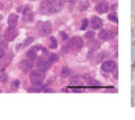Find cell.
<instances>
[{
  "label": "cell",
  "mask_w": 135,
  "mask_h": 120,
  "mask_svg": "<svg viewBox=\"0 0 135 120\" xmlns=\"http://www.w3.org/2000/svg\"><path fill=\"white\" fill-rule=\"evenodd\" d=\"M71 86H82V83L79 82V81H72L71 82Z\"/></svg>",
  "instance_id": "obj_32"
},
{
  "label": "cell",
  "mask_w": 135,
  "mask_h": 120,
  "mask_svg": "<svg viewBox=\"0 0 135 120\" xmlns=\"http://www.w3.org/2000/svg\"><path fill=\"white\" fill-rule=\"evenodd\" d=\"M17 36H18V31H16L15 28H13V29H9V28H8V29L4 33L3 39L6 40V41H13Z\"/></svg>",
  "instance_id": "obj_9"
},
{
  "label": "cell",
  "mask_w": 135,
  "mask_h": 120,
  "mask_svg": "<svg viewBox=\"0 0 135 120\" xmlns=\"http://www.w3.org/2000/svg\"><path fill=\"white\" fill-rule=\"evenodd\" d=\"M31 1H35V0H31Z\"/></svg>",
  "instance_id": "obj_43"
},
{
  "label": "cell",
  "mask_w": 135,
  "mask_h": 120,
  "mask_svg": "<svg viewBox=\"0 0 135 120\" xmlns=\"http://www.w3.org/2000/svg\"><path fill=\"white\" fill-rule=\"evenodd\" d=\"M55 0H42L40 3V12L42 14L55 13Z\"/></svg>",
  "instance_id": "obj_1"
},
{
  "label": "cell",
  "mask_w": 135,
  "mask_h": 120,
  "mask_svg": "<svg viewBox=\"0 0 135 120\" xmlns=\"http://www.w3.org/2000/svg\"><path fill=\"white\" fill-rule=\"evenodd\" d=\"M99 46H100V43H99L98 41H93V42H92V46H91V51H92V52H93V51H96Z\"/></svg>",
  "instance_id": "obj_25"
},
{
  "label": "cell",
  "mask_w": 135,
  "mask_h": 120,
  "mask_svg": "<svg viewBox=\"0 0 135 120\" xmlns=\"http://www.w3.org/2000/svg\"><path fill=\"white\" fill-rule=\"evenodd\" d=\"M52 65V62L49 60V59H45L44 57H40L38 59V62H37V67L42 71V72H45L47 71Z\"/></svg>",
  "instance_id": "obj_6"
},
{
  "label": "cell",
  "mask_w": 135,
  "mask_h": 120,
  "mask_svg": "<svg viewBox=\"0 0 135 120\" xmlns=\"http://www.w3.org/2000/svg\"><path fill=\"white\" fill-rule=\"evenodd\" d=\"M41 91V86L40 85H35V87H32V88H28L27 92L28 93H37V92H40Z\"/></svg>",
  "instance_id": "obj_23"
},
{
  "label": "cell",
  "mask_w": 135,
  "mask_h": 120,
  "mask_svg": "<svg viewBox=\"0 0 135 120\" xmlns=\"http://www.w3.org/2000/svg\"><path fill=\"white\" fill-rule=\"evenodd\" d=\"M99 85H100L99 81H96V80H92V79H90V81H89V86H93V87H99Z\"/></svg>",
  "instance_id": "obj_21"
},
{
  "label": "cell",
  "mask_w": 135,
  "mask_h": 120,
  "mask_svg": "<svg viewBox=\"0 0 135 120\" xmlns=\"http://www.w3.org/2000/svg\"><path fill=\"white\" fill-rule=\"evenodd\" d=\"M132 3H133V5L135 6V0H132Z\"/></svg>",
  "instance_id": "obj_40"
},
{
  "label": "cell",
  "mask_w": 135,
  "mask_h": 120,
  "mask_svg": "<svg viewBox=\"0 0 135 120\" xmlns=\"http://www.w3.org/2000/svg\"><path fill=\"white\" fill-rule=\"evenodd\" d=\"M40 48H41V47L38 46V45L32 47V48L26 53V57H27L28 59H31V60H35V59L37 58V49H40Z\"/></svg>",
  "instance_id": "obj_14"
},
{
  "label": "cell",
  "mask_w": 135,
  "mask_h": 120,
  "mask_svg": "<svg viewBox=\"0 0 135 120\" xmlns=\"http://www.w3.org/2000/svg\"><path fill=\"white\" fill-rule=\"evenodd\" d=\"M52 63H54V62H56L57 60H58V56L56 55V54H52L51 56H50V58H47Z\"/></svg>",
  "instance_id": "obj_29"
},
{
  "label": "cell",
  "mask_w": 135,
  "mask_h": 120,
  "mask_svg": "<svg viewBox=\"0 0 135 120\" xmlns=\"http://www.w3.org/2000/svg\"><path fill=\"white\" fill-rule=\"evenodd\" d=\"M18 67H19V69H20L21 72L27 73V72L32 68V64H31L27 60H21V61L19 62V64H18Z\"/></svg>",
  "instance_id": "obj_12"
},
{
  "label": "cell",
  "mask_w": 135,
  "mask_h": 120,
  "mask_svg": "<svg viewBox=\"0 0 135 120\" xmlns=\"http://www.w3.org/2000/svg\"><path fill=\"white\" fill-rule=\"evenodd\" d=\"M6 80H7V75H6V73L1 72V73H0V81H1V82H5Z\"/></svg>",
  "instance_id": "obj_28"
},
{
  "label": "cell",
  "mask_w": 135,
  "mask_h": 120,
  "mask_svg": "<svg viewBox=\"0 0 135 120\" xmlns=\"http://www.w3.org/2000/svg\"><path fill=\"white\" fill-rule=\"evenodd\" d=\"M70 74H71V71H70V68H69L68 66H63V67L61 68L60 76H61L62 78H66L68 76H70Z\"/></svg>",
  "instance_id": "obj_19"
},
{
  "label": "cell",
  "mask_w": 135,
  "mask_h": 120,
  "mask_svg": "<svg viewBox=\"0 0 135 120\" xmlns=\"http://www.w3.org/2000/svg\"><path fill=\"white\" fill-rule=\"evenodd\" d=\"M116 66L117 65H116L115 61H113V60H107V61H104L102 63L101 68H102V71H104L107 73H111V72H114L116 69Z\"/></svg>",
  "instance_id": "obj_7"
},
{
  "label": "cell",
  "mask_w": 135,
  "mask_h": 120,
  "mask_svg": "<svg viewBox=\"0 0 135 120\" xmlns=\"http://www.w3.org/2000/svg\"><path fill=\"white\" fill-rule=\"evenodd\" d=\"M89 25V20L88 19H83L82 20V23H81V26H80V29L81 31H84Z\"/></svg>",
  "instance_id": "obj_24"
},
{
  "label": "cell",
  "mask_w": 135,
  "mask_h": 120,
  "mask_svg": "<svg viewBox=\"0 0 135 120\" xmlns=\"http://www.w3.org/2000/svg\"><path fill=\"white\" fill-rule=\"evenodd\" d=\"M82 46H83V41H82V39H81L80 37L75 36V37H72V38L70 39V41L68 42V44L65 45L64 48H66V49L79 51Z\"/></svg>",
  "instance_id": "obj_2"
},
{
  "label": "cell",
  "mask_w": 135,
  "mask_h": 120,
  "mask_svg": "<svg viewBox=\"0 0 135 120\" xmlns=\"http://www.w3.org/2000/svg\"><path fill=\"white\" fill-rule=\"evenodd\" d=\"M89 7H90V3L88 0H80V2H79V9L80 11H84Z\"/></svg>",
  "instance_id": "obj_17"
},
{
  "label": "cell",
  "mask_w": 135,
  "mask_h": 120,
  "mask_svg": "<svg viewBox=\"0 0 135 120\" xmlns=\"http://www.w3.org/2000/svg\"><path fill=\"white\" fill-rule=\"evenodd\" d=\"M22 9H23V6H19L18 8H17V11L20 13V12H22Z\"/></svg>",
  "instance_id": "obj_36"
},
{
  "label": "cell",
  "mask_w": 135,
  "mask_h": 120,
  "mask_svg": "<svg viewBox=\"0 0 135 120\" xmlns=\"http://www.w3.org/2000/svg\"><path fill=\"white\" fill-rule=\"evenodd\" d=\"M96 1H105V0H96Z\"/></svg>",
  "instance_id": "obj_41"
},
{
  "label": "cell",
  "mask_w": 135,
  "mask_h": 120,
  "mask_svg": "<svg viewBox=\"0 0 135 120\" xmlns=\"http://www.w3.org/2000/svg\"><path fill=\"white\" fill-rule=\"evenodd\" d=\"M94 37H95V33H94V32H88V33L85 34V38L89 39V40H92Z\"/></svg>",
  "instance_id": "obj_30"
},
{
  "label": "cell",
  "mask_w": 135,
  "mask_h": 120,
  "mask_svg": "<svg viewBox=\"0 0 135 120\" xmlns=\"http://www.w3.org/2000/svg\"><path fill=\"white\" fill-rule=\"evenodd\" d=\"M132 42H135V35H134V33H132Z\"/></svg>",
  "instance_id": "obj_37"
},
{
  "label": "cell",
  "mask_w": 135,
  "mask_h": 120,
  "mask_svg": "<svg viewBox=\"0 0 135 120\" xmlns=\"http://www.w3.org/2000/svg\"><path fill=\"white\" fill-rule=\"evenodd\" d=\"M22 13H23V20L26 21V22H30L34 19V12H33V7L31 5H25L23 6V9H22Z\"/></svg>",
  "instance_id": "obj_5"
},
{
  "label": "cell",
  "mask_w": 135,
  "mask_h": 120,
  "mask_svg": "<svg viewBox=\"0 0 135 120\" xmlns=\"http://www.w3.org/2000/svg\"><path fill=\"white\" fill-rule=\"evenodd\" d=\"M2 56H3V53H2V52H1V51H0V58H1V57H2Z\"/></svg>",
  "instance_id": "obj_39"
},
{
  "label": "cell",
  "mask_w": 135,
  "mask_h": 120,
  "mask_svg": "<svg viewBox=\"0 0 135 120\" xmlns=\"http://www.w3.org/2000/svg\"><path fill=\"white\" fill-rule=\"evenodd\" d=\"M1 19H2V16H1V15H0V20H1Z\"/></svg>",
  "instance_id": "obj_42"
},
{
  "label": "cell",
  "mask_w": 135,
  "mask_h": 120,
  "mask_svg": "<svg viewBox=\"0 0 135 120\" xmlns=\"http://www.w3.org/2000/svg\"><path fill=\"white\" fill-rule=\"evenodd\" d=\"M108 18H109V20H111V21H114L115 23H117V22H118V19H117V16H116V14H110Z\"/></svg>",
  "instance_id": "obj_27"
},
{
  "label": "cell",
  "mask_w": 135,
  "mask_h": 120,
  "mask_svg": "<svg viewBox=\"0 0 135 120\" xmlns=\"http://www.w3.org/2000/svg\"><path fill=\"white\" fill-rule=\"evenodd\" d=\"M95 9H96V12L99 13V14H104V13H107V12L110 9V6H109V3H108L107 1H99V2L96 4Z\"/></svg>",
  "instance_id": "obj_8"
},
{
  "label": "cell",
  "mask_w": 135,
  "mask_h": 120,
  "mask_svg": "<svg viewBox=\"0 0 135 120\" xmlns=\"http://www.w3.org/2000/svg\"><path fill=\"white\" fill-rule=\"evenodd\" d=\"M49 46H50V48H52V49L57 48V46H58V42H57V39H56L55 37H51V38H50Z\"/></svg>",
  "instance_id": "obj_18"
},
{
  "label": "cell",
  "mask_w": 135,
  "mask_h": 120,
  "mask_svg": "<svg viewBox=\"0 0 135 120\" xmlns=\"http://www.w3.org/2000/svg\"><path fill=\"white\" fill-rule=\"evenodd\" d=\"M18 19H19V17L16 14H11L8 16V18H7V24H8V28L9 29H13V28L16 27V25L18 23Z\"/></svg>",
  "instance_id": "obj_10"
},
{
  "label": "cell",
  "mask_w": 135,
  "mask_h": 120,
  "mask_svg": "<svg viewBox=\"0 0 135 120\" xmlns=\"http://www.w3.org/2000/svg\"><path fill=\"white\" fill-rule=\"evenodd\" d=\"M91 24H92L93 28H95V29H99V28L102 26V20H101L99 17H97V16H92Z\"/></svg>",
  "instance_id": "obj_13"
},
{
  "label": "cell",
  "mask_w": 135,
  "mask_h": 120,
  "mask_svg": "<svg viewBox=\"0 0 135 120\" xmlns=\"http://www.w3.org/2000/svg\"><path fill=\"white\" fill-rule=\"evenodd\" d=\"M131 53H132V57H133V59H135V44L132 45V47H131Z\"/></svg>",
  "instance_id": "obj_34"
},
{
  "label": "cell",
  "mask_w": 135,
  "mask_h": 120,
  "mask_svg": "<svg viewBox=\"0 0 135 120\" xmlns=\"http://www.w3.org/2000/svg\"><path fill=\"white\" fill-rule=\"evenodd\" d=\"M55 13L61 11V8L63 7V0H55Z\"/></svg>",
  "instance_id": "obj_20"
},
{
  "label": "cell",
  "mask_w": 135,
  "mask_h": 120,
  "mask_svg": "<svg viewBox=\"0 0 135 120\" xmlns=\"http://www.w3.org/2000/svg\"><path fill=\"white\" fill-rule=\"evenodd\" d=\"M19 85H20V81H19V80H14V81L12 82V85H11V87H12V89L16 91V89H18Z\"/></svg>",
  "instance_id": "obj_22"
},
{
  "label": "cell",
  "mask_w": 135,
  "mask_h": 120,
  "mask_svg": "<svg viewBox=\"0 0 135 120\" xmlns=\"http://www.w3.org/2000/svg\"><path fill=\"white\" fill-rule=\"evenodd\" d=\"M0 48L1 49H6L7 48V42H6V40H2V39H0Z\"/></svg>",
  "instance_id": "obj_26"
},
{
  "label": "cell",
  "mask_w": 135,
  "mask_h": 120,
  "mask_svg": "<svg viewBox=\"0 0 135 120\" xmlns=\"http://www.w3.org/2000/svg\"><path fill=\"white\" fill-rule=\"evenodd\" d=\"M30 80L34 85H41L44 80V73L40 69L33 71L30 74Z\"/></svg>",
  "instance_id": "obj_3"
},
{
  "label": "cell",
  "mask_w": 135,
  "mask_h": 120,
  "mask_svg": "<svg viewBox=\"0 0 135 120\" xmlns=\"http://www.w3.org/2000/svg\"><path fill=\"white\" fill-rule=\"evenodd\" d=\"M107 56H108V54H107V53H101V54L97 57V60H96V61H97V62H100V61H101L103 58H105Z\"/></svg>",
  "instance_id": "obj_31"
},
{
  "label": "cell",
  "mask_w": 135,
  "mask_h": 120,
  "mask_svg": "<svg viewBox=\"0 0 135 120\" xmlns=\"http://www.w3.org/2000/svg\"><path fill=\"white\" fill-rule=\"evenodd\" d=\"M33 41H34V38H33V37H27V38H25V39H24L20 44H18V45H17V48H20V47H21V48H23V47H25V46L30 45Z\"/></svg>",
  "instance_id": "obj_15"
},
{
  "label": "cell",
  "mask_w": 135,
  "mask_h": 120,
  "mask_svg": "<svg viewBox=\"0 0 135 120\" xmlns=\"http://www.w3.org/2000/svg\"><path fill=\"white\" fill-rule=\"evenodd\" d=\"M11 58H12V55H7V56H4L3 59L0 61V67L3 68V66L5 67L9 62H11Z\"/></svg>",
  "instance_id": "obj_16"
},
{
  "label": "cell",
  "mask_w": 135,
  "mask_h": 120,
  "mask_svg": "<svg viewBox=\"0 0 135 120\" xmlns=\"http://www.w3.org/2000/svg\"><path fill=\"white\" fill-rule=\"evenodd\" d=\"M98 37L100 38V39H102V40H109V39H111L112 37H114V34H113V32H111L110 29H101L100 32H99V34H98Z\"/></svg>",
  "instance_id": "obj_11"
},
{
  "label": "cell",
  "mask_w": 135,
  "mask_h": 120,
  "mask_svg": "<svg viewBox=\"0 0 135 120\" xmlns=\"http://www.w3.org/2000/svg\"><path fill=\"white\" fill-rule=\"evenodd\" d=\"M37 27L39 28V33L41 36H47L52 32V23L50 21L39 22L37 23Z\"/></svg>",
  "instance_id": "obj_4"
},
{
  "label": "cell",
  "mask_w": 135,
  "mask_h": 120,
  "mask_svg": "<svg viewBox=\"0 0 135 120\" xmlns=\"http://www.w3.org/2000/svg\"><path fill=\"white\" fill-rule=\"evenodd\" d=\"M60 36H61V38L63 40H68V35H66L65 32H60Z\"/></svg>",
  "instance_id": "obj_33"
},
{
  "label": "cell",
  "mask_w": 135,
  "mask_h": 120,
  "mask_svg": "<svg viewBox=\"0 0 135 120\" xmlns=\"http://www.w3.org/2000/svg\"><path fill=\"white\" fill-rule=\"evenodd\" d=\"M132 94H133V95H135V84L132 86Z\"/></svg>",
  "instance_id": "obj_35"
},
{
  "label": "cell",
  "mask_w": 135,
  "mask_h": 120,
  "mask_svg": "<svg viewBox=\"0 0 135 120\" xmlns=\"http://www.w3.org/2000/svg\"><path fill=\"white\" fill-rule=\"evenodd\" d=\"M68 2H71V3H75V2H77L78 0H66Z\"/></svg>",
  "instance_id": "obj_38"
}]
</instances>
